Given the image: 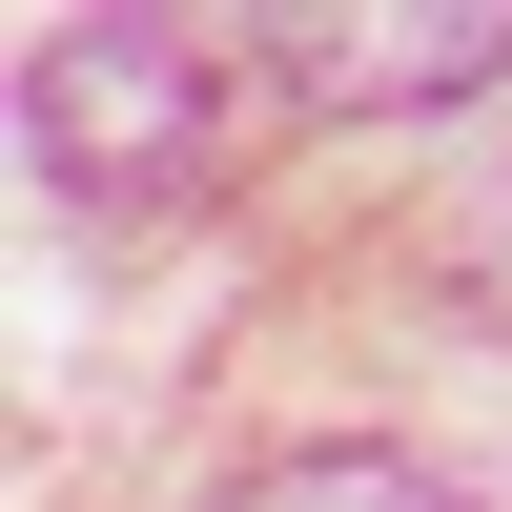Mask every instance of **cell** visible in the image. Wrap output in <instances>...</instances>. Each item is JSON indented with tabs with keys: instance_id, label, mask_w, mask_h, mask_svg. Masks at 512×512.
Here are the masks:
<instances>
[{
	"instance_id": "cell-1",
	"label": "cell",
	"mask_w": 512,
	"mask_h": 512,
	"mask_svg": "<svg viewBox=\"0 0 512 512\" xmlns=\"http://www.w3.org/2000/svg\"><path fill=\"white\" fill-rule=\"evenodd\" d=\"M21 144H41V185L82 226H185L226 185V82L164 21H41L21 41Z\"/></svg>"
},
{
	"instance_id": "cell-2",
	"label": "cell",
	"mask_w": 512,
	"mask_h": 512,
	"mask_svg": "<svg viewBox=\"0 0 512 512\" xmlns=\"http://www.w3.org/2000/svg\"><path fill=\"white\" fill-rule=\"evenodd\" d=\"M246 62L308 82V103H472V82H512V0H287V21H246Z\"/></svg>"
},
{
	"instance_id": "cell-3",
	"label": "cell",
	"mask_w": 512,
	"mask_h": 512,
	"mask_svg": "<svg viewBox=\"0 0 512 512\" xmlns=\"http://www.w3.org/2000/svg\"><path fill=\"white\" fill-rule=\"evenodd\" d=\"M226 512H492L472 472H410V451H267Z\"/></svg>"
}]
</instances>
